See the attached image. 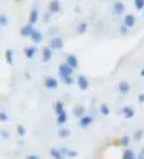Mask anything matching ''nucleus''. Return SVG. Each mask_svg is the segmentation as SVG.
Instances as JSON below:
<instances>
[{
  "label": "nucleus",
  "mask_w": 144,
  "mask_h": 159,
  "mask_svg": "<svg viewBox=\"0 0 144 159\" xmlns=\"http://www.w3.org/2000/svg\"><path fill=\"white\" fill-rule=\"evenodd\" d=\"M59 75L61 77H71L72 75V72H74V68H71L69 65L66 62H62L61 65H59Z\"/></svg>",
  "instance_id": "f257e3e1"
},
{
  "label": "nucleus",
  "mask_w": 144,
  "mask_h": 159,
  "mask_svg": "<svg viewBox=\"0 0 144 159\" xmlns=\"http://www.w3.org/2000/svg\"><path fill=\"white\" fill-rule=\"evenodd\" d=\"M76 84H78V87L81 88V91H86L88 87H89V81H88V78H86L85 75L76 77Z\"/></svg>",
  "instance_id": "f03ea898"
},
{
  "label": "nucleus",
  "mask_w": 144,
  "mask_h": 159,
  "mask_svg": "<svg viewBox=\"0 0 144 159\" xmlns=\"http://www.w3.org/2000/svg\"><path fill=\"white\" fill-rule=\"evenodd\" d=\"M92 121H94V117H92V116H84V117H81L79 119V127H81V129H88V127H89L91 125H92Z\"/></svg>",
  "instance_id": "7ed1b4c3"
},
{
  "label": "nucleus",
  "mask_w": 144,
  "mask_h": 159,
  "mask_svg": "<svg viewBox=\"0 0 144 159\" xmlns=\"http://www.w3.org/2000/svg\"><path fill=\"white\" fill-rule=\"evenodd\" d=\"M45 87L50 91H54L58 88V80L55 77H46L45 78Z\"/></svg>",
  "instance_id": "20e7f679"
},
{
  "label": "nucleus",
  "mask_w": 144,
  "mask_h": 159,
  "mask_svg": "<svg viewBox=\"0 0 144 159\" xmlns=\"http://www.w3.org/2000/svg\"><path fill=\"white\" fill-rule=\"evenodd\" d=\"M33 30H35L33 25L28 23V25L22 26V29H20V35L23 36V38H30V36H32V34H33Z\"/></svg>",
  "instance_id": "39448f33"
},
{
  "label": "nucleus",
  "mask_w": 144,
  "mask_h": 159,
  "mask_svg": "<svg viewBox=\"0 0 144 159\" xmlns=\"http://www.w3.org/2000/svg\"><path fill=\"white\" fill-rule=\"evenodd\" d=\"M65 62L69 65L71 68H78V58L75 57L74 54H68L66 55V58H65Z\"/></svg>",
  "instance_id": "423d86ee"
},
{
  "label": "nucleus",
  "mask_w": 144,
  "mask_h": 159,
  "mask_svg": "<svg viewBox=\"0 0 144 159\" xmlns=\"http://www.w3.org/2000/svg\"><path fill=\"white\" fill-rule=\"evenodd\" d=\"M124 10H125V7H124V3L123 2H115L114 6H112V13H114L115 16H120V15H123Z\"/></svg>",
  "instance_id": "0eeeda50"
},
{
  "label": "nucleus",
  "mask_w": 144,
  "mask_h": 159,
  "mask_svg": "<svg viewBox=\"0 0 144 159\" xmlns=\"http://www.w3.org/2000/svg\"><path fill=\"white\" fill-rule=\"evenodd\" d=\"M49 46L52 49H62V48H63V41H62V38H59V36H55V38L50 39Z\"/></svg>",
  "instance_id": "6e6552de"
},
{
  "label": "nucleus",
  "mask_w": 144,
  "mask_h": 159,
  "mask_svg": "<svg viewBox=\"0 0 144 159\" xmlns=\"http://www.w3.org/2000/svg\"><path fill=\"white\" fill-rule=\"evenodd\" d=\"M121 114H123V117H125V119H133L134 114H136V111H134V109L130 107V106H124L123 109H121Z\"/></svg>",
  "instance_id": "1a4fd4ad"
},
{
  "label": "nucleus",
  "mask_w": 144,
  "mask_h": 159,
  "mask_svg": "<svg viewBox=\"0 0 144 159\" xmlns=\"http://www.w3.org/2000/svg\"><path fill=\"white\" fill-rule=\"evenodd\" d=\"M39 20V9L37 7H33L29 13V23L30 25H35L36 22Z\"/></svg>",
  "instance_id": "9d476101"
},
{
  "label": "nucleus",
  "mask_w": 144,
  "mask_h": 159,
  "mask_svg": "<svg viewBox=\"0 0 144 159\" xmlns=\"http://www.w3.org/2000/svg\"><path fill=\"white\" fill-rule=\"evenodd\" d=\"M52 48L50 46H45V48H42V59L45 61V62H49L50 59H52Z\"/></svg>",
  "instance_id": "9b49d317"
},
{
  "label": "nucleus",
  "mask_w": 144,
  "mask_h": 159,
  "mask_svg": "<svg viewBox=\"0 0 144 159\" xmlns=\"http://www.w3.org/2000/svg\"><path fill=\"white\" fill-rule=\"evenodd\" d=\"M123 25H125L127 28H133V26L136 25V16L131 15V13H128L124 16V20H123Z\"/></svg>",
  "instance_id": "f8f14e48"
},
{
  "label": "nucleus",
  "mask_w": 144,
  "mask_h": 159,
  "mask_svg": "<svg viewBox=\"0 0 144 159\" xmlns=\"http://www.w3.org/2000/svg\"><path fill=\"white\" fill-rule=\"evenodd\" d=\"M61 12V2L59 0H50L49 3V13Z\"/></svg>",
  "instance_id": "ddd939ff"
},
{
  "label": "nucleus",
  "mask_w": 144,
  "mask_h": 159,
  "mask_svg": "<svg viewBox=\"0 0 144 159\" xmlns=\"http://www.w3.org/2000/svg\"><path fill=\"white\" fill-rule=\"evenodd\" d=\"M74 116L75 117H78V119L84 117V116H85V107L81 106V104H76L74 107Z\"/></svg>",
  "instance_id": "4468645a"
},
{
  "label": "nucleus",
  "mask_w": 144,
  "mask_h": 159,
  "mask_svg": "<svg viewBox=\"0 0 144 159\" xmlns=\"http://www.w3.org/2000/svg\"><path fill=\"white\" fill-rule=\"evenodd\" d=\"M30 39H32L35 43H41V42L43 41V35H42L41 30L35 29V30H33V34H32V36H30Z\"/></svg>",
  "instance_id": "2eb2a0df"
},
{
  "label": "nucleus",
  "mask_w": 144,
  "mask_h": 159,
  "mask_svg": "<svg viewBox=\"0 0 144 159\" xmlns=\"http://www.w3.org/2000/svg\"><path fill=\"white\" fill-rule=\"evenodd\" d=\"M36 52H37L36 46H28V48L25 49V55H26V58H29V59L35 58V57H36Z\"/></svg>",
  "instance_id": "dca6fc26"
},
{
  "label": "nucleus",
  "mask_w": 144,
  "mask_h": 159,
  "mask_svg": "<svg viewBox=\"0 0 144 159\" xmlns=\"http://www.w3.org/2000/svg\"><path fill=\"white\" fill-rule=\"evenodd\" d=\"M118 91L121 93V94H128V93H130V84H128L127 81H121V83L118 84Z\"/></svg>",
  "instance_id": "f3484780"
},
{
  "label": "nucleus",
  "mask_w": 144,
  "mask_h": 159,
  "mask_svg": "<svg viewBox=\"0 0 144 159\" xmlns=\"http://www.w3.org/2000/svg\"><path fill=\"white\" fill-rule=\"evenodd\" d=\"M61 151H62V153H63V156H65V158H76V156H78V152H76V151H72V149L62 148Z\"/></svg>",
  "instance_id": "a211bd4d"
},
{
  "label": "nucleus",
  "mask_w": 144,
  "mask_h": 159,
  "mask_svg": "<svg viewBox=\"0 0 144 159\" xmlns=\"http://www.w3.org/2000/svg\"><path fill=\"white\" fill-rule=\"evenodd\" d=\"M50 156L54 159H63L65 156H63V153H62L61 149H56V148H54V149H50Z\"/></svg>",
  "instance_id": "6ab92c4d"
},
{
  "label": "nucleus",
  "mask_w": 144,
  "mask_h": 159,
  "mask_svg": "<svg viewBox=\"0 0 144 159\" xmlns=\"http://www.w3.org/2000/svg\"><path fill=\"white\" fill-rule=\"evenodd\" d=\"M66 120H68V114H66V111H65V113L58 114V116H56V125H58V126L65 125Z\"/></svg>",
  "instance_id": "aec40b11"
},
{
  "label": "nucleus",
  "mask_w": 144,
  "mask_h": 159,
  "mask_svg": "<svg viewBox=\"0 0 144 159\" xmlns=\"http://www.w3.org/2000/svg\"><path fill=\"white\" fill-rule=\"evenodd\" d=\"M55 113L58 114H62V113H65V107H63V103L62 101H56L55 103Z\"/></svg>",
  "instance_id": "412c9836"
},
{
  "label": "nucleus",
  "mask_w": 144,
  "mask_h": 159,
  "mask_svg": "<svg viewBox=\"0 0 144 159\" xmlns=\"http://www.w3.org/2000/svg\"><path fill=\"white\" fill-rule=\"evenodd\" d=\"M123 159H137V158H136V153L131 149H125L123 152Z\"/></svg>",
  "instance_id": "4be33fe9"
},
{
  "label": "nucleus",
  "mask_w": 144,
  "mask_h": 159,
  "mask_svg": "<svg viewBox=\"0 0 144 159\" xmlns=\"http://www.w3.org/2000/svg\"><path fill=\"white\" fill-rule=\"evenodd\" d=\"M13 54H15V52H13V49H10V48H9V49H6V62H7L9 65H12V64H13Z\"/></svg>",
  "instance_id": "5701e85b"
},
{
  "label": "nucleus",
  "mask_w": 144,
  "mask_h": 159,
  "mask_svg": "<svg viewBox=\"0 0 144 159\" xmlns=\"http://www.w3.org/2000/svg\"><path fill=\"white\" fill-rule=\"evenodd\" d=\"M99 113L104 114V116H108V114H110V107H108V104H105V103L99 104Z\"/></svg>",
  "instance_id": "b1692460"
},
{
  "label": "nucleus",
  "mask_w": 144,
  "mask_h": 159,
  "mask_svg": "<svg viewBox=\"0 0 144 159\" xmlns=\"http://www.w3.org/2000/svg\"><path fill=\"white\" fill-rule=\"evenodd\" d=\"M86 28H88V25H86L85 22H82V23H79V25L76 26V32H78V34H85Z\"/></svg>",
  "instance_id": "393cba45"
},
{
  "label": "nucleus",
  "mask_w": 144,
  "mask_h": 159,
  "mask_svg": "<svg viewBox=\"0 0 144 159\" xmlns=\"http://www.w3.org/2000/svg\"><path fill=\"white\" fill-rule=\"evenodd\" d=\"M58 134L61 136V138H68L71 134V132L68 129H65V127H62V129H59V132H58Z\"/></svg>",
  "instance_id": "a878e982"
},
{
  "label": "nucleus",
  "mask_w": 144,
  "mask_h": 159,
  "mask_svg": "<svg viewBox=\"0 0 144 159\" xmlns=\"http://www.w3.org/2000/svg\"><path fill=\"white\" fill-rule=\"evenodd\" d=\"M61 80H62V83L66 84V85H71V84H74V81H75V80L72 78V75L71 77H61Z\"/></svg>",
  "instance_id": "bb28decb"
},
{
  "label": "nucleus",
  "mask_w": 144,
  "mask_h": 159,
  "mask_svg": "<svg viewBox=\"0 0 144 159\" xmlns=\"http://www.w3.org/2000/svg\"><path fill=\"white\" fill-rule=\"evenodd\" d=\"M134 7L137 10H143L144 9V0H134Z\"/></svg>",
  "instance_id": "cd10ccee"
},
{
  "label": "nucleus",
  "mask_w": 144,
  "mask_h": 159,
  "mask_svg": "<svg viewBox=\"0 0 144 159\" xmlns=\"http://www.w3.org/2000/svg\"><path fill=\"white\" fill-rule=\"evenodd\" d=\"M16 130H17V134H19L20 138H23V136H25V134H26V129H25V127H23V126H22V125H17Z\"/></svg>",
  "instance_id": "c85d7f7f"
},
{
  "label": "nucleus",
  "mask_w": 144,
  "mask_h": 159,
  "mask_svg": "<svg viewBox=\"0 0 144 159\" xmlns=\"http://www.w3.org/2000/svg\"><path fill=\"white\" fill-rule=\"evenodd\" d=\"M120 143H121V146H128L130 145V138L128 136H123L120 139Z\"/></svg>",
  "instance_id": "c756f323"
},
{
  "label": "nucleus",
  "mask_w": 144,
  "mask_h": 159,
  "mask_svg": "<svg viewBox=\"0 0 144 159\" xmlns=\"http://www.w3.org/2000/svg\"><path fill=\"white\" fill-rule=\"evenodd\" d=\"M7 17H6V15H0V25L2 26H6L7 25Z\"/></svg>",
  "instance_id": "7c9ffc66"
},
{
  "label": "nucleus",
  "mask_w": 144,
  "mask_h": 159,
  "mask_svg": "<svg viewBox=\"0 0 144 159\" xmlns=\"http://www.w3.org/2000/svg\"><path fill=\"white\" fill-rule=\"evenodd\" d=\"M143 133H144V132H143V130H137V132H136V133H134V139H136V140H140V139L141 138H143Z\"/></svg>",
  "instance_id": "2f4dec72"
},
{
  "label": "nucleus",
  "mask_w": 144,
  "mask_h": 159,
  "mask_svg": "<svg viewBox=\"0 0 144 159\" xmlns=\"http://www.w3.org/2000/svg\"><path fill=\"white\" fill-rule=\"evenodd\" d=\"M128 29H130V28H127L125 25H121V26H120V32H121V35H127L128 34Z\"/></svg>",
  "instance_id": "473e14b6"
},
{
  "label": "nucleus",
  "mask_w": 144,
  "mask_h": 159,
  "mask_svg": "<svg viewBox=\"0 0 144 159\" xmlns=\"http://www.w3.org/2000/svg\"><path fill=\"white\" fill-rule=\"evenodd\" d=\"M0 120H2V121H6V120H7V114L4 113V111H0Z\"/></svg>",
  "instance_id": "72a5a7b5"
},
{
  "label": "nucleus",
  "mask_w": 144,
  "mask_h": 159,
  "mask_svg": "<svg viewBox=\"0 0 144 159\" xmlns=\"http://www.w3.org/2000/svg\"><path fill=\"white\" fill-rule=\"evenodd\" d=\"M26 159H41V156L39 155H28Z\"/></svg>",
  "instance_id": "f704fd0d"
},
{
  "label": "nucleus",
  "mask_w": 144,
  "mask_h": 159,
  "mask_svg": "<svg viewBox=\"0 0 144 159\" xmlns=\"http://www.w3.org/2000/svg\"><path fill=\"white\" fill-rule=\"evenodd\" d=\"M137 159H144V148H141V151H140V153H138V158Z\"/></svg>",
  "instance_id": "c9c22d12"
},
{
  "label": "nucleus",
  "mask_w": 144,
  "mask_h": 159,
  "mask_svg": "<svg viewBox=\"0 0 144 159\" xmlns=\"http://www.w3.org/2000/svg\"><path fill=\"white\" fill-rule=\"evenodd\" d=\"M2 136H3L4 139H7V138H9V133L6 132V130H2Z\"/></svg>",
  "instance_id": "e433bc0d"
},
{
  "label": "nucleus",
  "mask_w": 144,
  "mask_h": 159,
  "mask_svg": "<svg viewBox=\"0 0 144 159\" xmlns=\"http://www.w3.org/2000/svg\"><path fill=\"white\" fill-rule=\"evenodd\" d=\"M138 101H140V103H144V93L138 96Z\"/></svg>",
  "instance_id": "4c0bfd02"
},
{
  "label": "nucleus",
  "mask_w": 144,
  "mask_h": 159,
  "mask_svg": "<svg viewBox=\"0 0 144 159\" xmlns=\"http://www.w3.org/2000/svg\"><path fill=\"white\" fill-rule=\"evenodd\" d=\"M43 20H45V23L46 22H49L50 20V15H45V19H43Z\"/></svg>",
  "instance_id": "58836bf2"
},
{
  "label": "nucleus",
  "mask_w": 144,
  "mask_h": 159,
  "mask_svg": "<svg viewBox=\"0 0 144 159\" xmlns=\"http://www.w3.org/2000/svg\"><path fill=\"white\" fill-rule=\"evenodd\" d=\"M140 75H141V77H144V68H143V70H141V71H140Z\"/></svg>",
  "instance_id": "ea45409f"
},
{
  "label": "nucleus",
  "mask_w": 144,
  "mask_h": 159,
  "mask_svg": "<svg viewBox=\"0 0 144 159\" xmlns=\"http://www.w3.org/2000/svg\"><path fill=\"white\" fill-rule=\"evenodd\" d=\"M16 2H20V0H16Z\"/></svg>",
  "instance_id": "a19ab883"
}]
</instances>
